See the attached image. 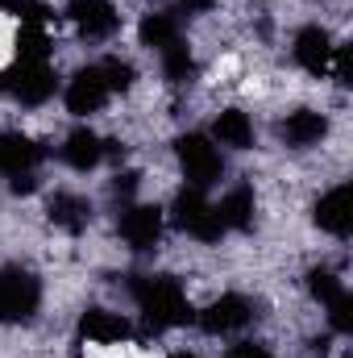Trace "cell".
<instances>
[{
  "instance_id": "cell-19",
  "label": "cell",
  "mask_w": 353,
  "mask_h": 358,
  "mask_svg": "<svg viewBox=\"0 0 353 358\" xmlns=\"http://www.w3.org/2000/svg\"><path fill=\"white\" fill-rule=\"evenodd\" d=\"M137 38H142V46H150V50H167L171 42H179V21L171 13H150V17L137 25Z\"/></svg>"
},
{
  "instance_id": "cell-26",
  "label": "cell",
  "mask_w": 353,
  "mask_h": 358,
  "mask_svg": "<svg viewBox=\"0 0 353 358\" xmlns=\"http://www.w3.org/2000/svg\"><path fill=\"white\" fill-rule=\"evenodd\" d=\"M133 192H137V176H133V171H125V176L112 179V200H129Z\"/></svg>"
},
{
  "instance_id": "cell-3",
  "label": "cell",
  "mask_w": 353,
  "mask_h": 358,
  "mask_svg": "<svg viewBox=\"0 0 353 358\" xmlns=\"http://www.w3.org/2000/svg\"><path fill=\"white\" fill-rule=\"evenodd\" d=\"M175 155H179V167L191 187H212L216 179L225 176V163H220V150L204 138V134H183L175 142Z\"/></svg>"
},
{
  "instance_id": "cell-15",
  "label": "cell",
  "mask_w": 353,
  "mask_h": 358,
  "mask_svg": "<svg viewBox=\"0 0 353 358\" xmlns=\"http://www.w3.org/2000/svg\"><path fill=\"white\" fill-rule=\"evenodd\" d=\"M46 217H50V225H59V229H67V234H84L88 221H91V204L84 196H75V192H59V196L50 200Z\"/></svg>"
},
{
  "instance_id": "cell-17",
  "label": "cell",
  "mask_w": 353,
  "mask_h": 358,
  "mask_svg": "<svg viewBox=\"0 0 353 358\" xmlns=\"http://www.w3.org/2000/svg\"><path fill=\"white\" fill-rule=\"evenodd\" d=\"M212 134H216V142L229 146V150H250V146H254V121H250L241 108H225V113L212 121Z\"/></svg>"
},
{
  "instance_id": "cell-20",
  "label": "cell",
  "mask_w": 353,
  "mask_h": 358,
  "mask_svg": "<svg viewBox=\"0 0 353 358\" xmlns=\"http://www.w3.org/2000/svg\"><path fill=\"white\" fill-rule=\"evenodd\" d=\"M50 50L54 46H50L42 25H21V34H17V63H46Z\"/></svg>"
},
{
  "instance_id": "cell-22",
  "label": "cell",
  "mask_w": 353,
  "mask_h": 358,
  "mask_svg": "<svg viewBox=\"0 0 353 358\" xmlns=\"http://www.w3.org/2000/svg\"><path fill=\"white\" fill-rule=\"evenodd\" d=\"M308 292L329 308V304H337L341 296H345V283L333 275V271H324V267H316V271H308Z\"/></svg>"
},
{
  "instance_id": "cell-13",
  "label": "cell",
  "mask_w": 353,
  "mask_h": 358,
  "mask_svg": "<svg viewBox=\"0 0 353 358\" xmlns=\"http://www.w3.org/2000/svg\"><path fill=\"white\" fill-rule=\"evenodd\" d=\"M80 338H88L96 346H112V342H129V338H133V325H129L121 313L88 308V313L80 317Z\"/></svg>"
},
{
  "instance_id": "cell-1",
  "label": "cell",
  "mask_w": 353,
  "mask_h": 358,
  "mask_svg": "<svg viewBox=\"0 0 353 358\" xmlns=\"http://www.w3.org/2000/svg\"><path fill=\"white\" fill-rule=\"evenodd\" d=\"M133 300H137V308H142V317H146V325L154 334L195 321V308L187 304L179 279H171V275H142V279H133Z\"/></svg>"
},
{
  "instance_id": "cell-6",
  "label": "cell",
  "mask_w": 353,
  "mask_h": 358,
  "mask_svg": "<svg viewBox=\"0 0 353 358\" xmlns=\"http://www.w3.org/2000/svg\"><path fill=\"white\" fill-rule=\"evenodd\" d=\"M121 238L129 250H154L163 238V208L158 204H129L121 217Z\"/></svg>"
},
{
  "instance_id": "cell-4",
  "label": "cell",
  "mask_w": 353,
  "mask_h": 358,
  "mask_svg": "<svg viewBox=\"0 0 353 358\" xmlns=\"http://www.w3.org/2000/svg\"><path fill=\"white\" fill-rule=\"evenodd\" d=\"M171 217H175V225L183 229V234H191V238H200V242H220V234H225L216 208L204 200L200 187H183V192H179Z\"/></svg>"
},
{
  "instance_id": "cell-30",
  "label": "cell",
  "mask_w": 353,
  "mask_h": 358,
  "mask_svg": "<svg viewBox=\"0 0 353 358\" xmlns=\"http://www.w3.org/2000/svg\"><path fill=\"white\" fill-rule=\"evenodd\" d=\"M171 358H195V355H187V350H179V355H171Z\"/></svg>"
},
{
  "instance_id": "cell-14",
  "label": "cell",
  "mask_w": 353,
  "mask_h": 358,
  "mask_svg": "<svg viewBox=\"0 0 353 358\" xmlns=\"http://www.w3.org/2000/svg\"><path fill=\"white\" fill-rule=\"evenodd\" d=\"M42 163V146L25 134H0V176H21Z\"/></svg>"
},
{
  "instance_id": "cell-18",
  "label": "cell",
  "mask_w": 353,
  "mask_h": 358,
  "mask_svg": "<svg viewBox=\"0 0 353 358\" xmlns=\"http://www.w3.org/2000/svg\"><path fill=\"white\" fill-rule=\"evenodd\" d=\"M216 217H220L225 229H250V225H254V192H250V187H233V192L220 200Z\"/></svg>"
},
{
  "instance_id": "cell-28",
  "label": "cell",
  "mask_w": 353,
  "mask_h": 358,
  "mask_svg": "<svg viewBox=\"0 0 353 358\" xmlns=\"http://www.w3.org/2000/svg\"><path fill=\"white\" fill-rule=\"evenodd\" d=\"M8 187H13L17 196H29V192L38 187V176H33V171H21V176H13V179H8Z\"/></svg>"
},
{
  "instance_id": "cell-27",
  "label": "cell",
  "mask_w": 353,
  "mask_h": 358,
  "mask_svg": "<svg viewBox=\"0 0 353 358\" xmlns=\"http://www.w3.org/2000/svg\"><path fill=\"white\" fill-rule=\"evenodd\" d=\"M225 358H274V355L266 346H258V342H241V346H233Z\"/></svg>"
},
{
  "instance_id": "cell-24",
  "label": "cell",
  "mask_w": 353,
  "mask_h": 358,
  "mask_svg": "<svg viewBox=\"0 0 353 358\" xmlns=\"http://www.w3.org/2000/svg\"><path fill=\"white\" fill-rule=\"evenodd\" d=\"M0 13H17V17H25L29 25H46V21H50V8L38 4V0H0Z\"/></svg>"
},
{
  "instance_id": "cell-25",
  "label": "cell",
  "mask_w": 353,
  "mask_h": 358,
  "mask_svg": "<svg viewBox=\"0 0 353 358\" xmlns=\"http://www.w3.org/2000/svg\"><path fill=\"white\" fill-rule=\"evenodd\" d=\"M329 317H333V329H337V334H353V300H350V292H345L337 304H329Z\"/></svg>"
},
{
  "instance_id": "cell-23",
  "label": "cell",
  "mask_w": 353,
  "mask_h": 358,
  "mask_svg": "<svg viewBox=\"0 0 353 358\" xmlns=\"http://www.w3.org/2000/svg\"><path fill=\"white\" fill-rule=\"evenodd\" d=\"M96 67H100V76H104L108 92H129L133 88V80H137V71H133L129 59H104V63H96Z\"/></svg>"
},
{
  "instance_id": "cell-9",
  "label": "cell",
  "mask_w": 353,
  "mask_h": 358,
  "mask_svg": "<svg viewBox=\"0 0 353 358\" xmlns=\"http://www.w3.org/2000/svg\"><path fill=\"white\" fill-rule=\"evenodd\" d=\"M67 17L80 25L84 38H96V42L100 38H112L117 25H121L112 0H67Z\"/></svg>"
},
{
  "instance_id": "cell-5",
  "label": "cell",
  "mask_w": 353,
  "mask_h": 358,
  "mask_svg": "<svg viewBox=\"0 0 353 358\" xmlns=\"http://www.w3.org/2000/svg\"><path fill=\"white\" fill-rule=\"evenodd\" d=\"M195 321H200V329L204 334H237V329H246L250 321H254V304L246 300V296H237V292H229V296H220V300H212L204 313H195Z\"/></svg>"
},
{
  "instance_id": "cell-2",
  "label": "cell",
  "mask_w": 353,
  "mask_h": 358,
  "mask_svg": "<svg viewBox=\"0 0 353 358\" xmlns=\"http://www.w3.org/2000/svg\"><path fill=\"white\" fill-rule=\"evenodd\" d=\"M42 283L25 267H0V325H25L38 317Z\"/></svg>"
},
{
  "instance_id": "cell-12",
  "label": "cell",
  "mask_w": 353,
  "mask_h": 358,
  "mask_svg": "<svg viewBox=\"0 0 353 358\" xmlns=\"http://www.w3.org/2000/svg\"><path fill=\"white\" fill-rule=\"evenodd\" d=\"M278 134H283V142H287L291 150H308V146L324 142L329 117L316 113V108H295V113H287V121L278 125Z\"/></svg>"
},
{
  "instance_id": "cell-7",
  "label": "cell",
  "mask_w": 353,
  "mask_h": 358,
  "mask_svg": "<svg viewBox=\"0 0 353 358\" xmlns=\"http://www.w3.org/2000/svg\"><path fill=\"white\" fill-rule=\"evenodd\" d=\"M54 88H59V80H54L50 63H17L8 71V92L21 104H46L54 96Z\"/></svg>"
},
{
  "instance_id": "cell-16",
  "label": "cell",
  "mask_w": 353,
  "mask_h": 358,
  "mask_svg": "<svg viewBox=\"0 0 353 358\" xmlns=\"http://www.w3.org/2000/svg\"><path fill=\"white\" fill-rule=\"evenodd\" d=\"M100 159H104V138H96L91 129L67 134V142H63V163H67L71 171H91V167H100Z\"/></svg>"
},
{
  "instance_id": "cell-10",
  "label": "cell",
  "mask_w": 353,
  "mask_h": 358,
  "mask_svg": "<svg viewBox=\"0 0 353 358\" xmlns=\"http://www.w3.org/2000/svg\"><path fill=\"white\" fill-rule=\"evenodd\" d=\"M312 221H316L324 234H333V238H350V229H353L350 183H337V187H329V192L316 200V208H312Z\"/></svg>"
},
{
  "instance_id": "cell-29",
  "label": "cell",
  "mask_w": 353,
  "mask_h": 358,
  "mask_svg": "<svg viewBox=\"0 0 353 358\" xmlns=\"http://www.w3.org/2000/svg\"><path fill=\"white\" fill-rule=\"evenodd\" d=\"M183 4H187V8H191V13H208V8H212V4H216V0H183Z\"/></svg>"
},
{
  "instance_id": "cell-8",
  "label": "cell",
  "mask_w": 353,
  "mask_h": 358,
  "mask_svg": "<svg viewBox=\"0 0 353 358\" xmlns=\"http://www.w3.org/2000/svg\"><path fill=\"white\" fill-rule=\"evenodd\" d=\"M333 38H329V29H320V25H303L299 34H295V46H291V55H295V63L308 71V76H324L329 67H333Z\"/></svg>"
},
{
  "instance_id": "cell-11",
  "label": "cell",
  "mask_w": 353,
  "mask_h": 358,
  "mask_svg": "<svg viewBox=\"0 0 353 358\" xmlns=\"http://www.w3.org/2000/svg\"><path fill=\"white\" fill-rule=\"evenodd\" d=\"M108 96H112V92L104 84L100 67H84V71H75V80L67 84V108H71L75 117H88V113H100V108H104Z\"/></svg>"
},
{
  "instance_id": "cell-21",
  "label": "cell",
  "mask_w": 353,
  "mask_h": 358,
  "mask_svg": "<svg viewBox=\"0 0 353 358\" xmlns=\"http://www.w3.org/2000/svg\"><path fill=\"white\" fill-rule=\"evenodd\" d=\"M163 55V76L171 80V84H191V76H195V59H191V50L183 46V38L171 42L167 50H158Z\"/></svg>"
}]
</instances>
